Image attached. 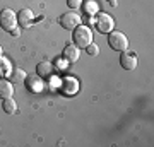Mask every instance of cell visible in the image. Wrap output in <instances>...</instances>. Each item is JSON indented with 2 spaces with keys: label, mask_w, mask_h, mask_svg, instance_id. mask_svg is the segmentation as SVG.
<instances>
[{
  "label": "cell",
  "mask_w": 154,
  "mask_h": 147,
  "mask_svg": "<svg viewBox=\"0 0 154 147\" xmlns=\"http://www.w3.org/2000/svg\"><path fill=\"white\" fill-rule=\"evenodd\" d=\"M72 31H74V33H72V41H74L75 46L86 48L89 43H93V31H91L88 26H81V24H79V26L74 27Z\"/></svg>",
  "instance_id": "6da1fadb"
},
{
  "label": "cell",
  "mask_w": 154,
  "mask_h": 147,
  "mask_svg": "<svg viewBox=\"0 0 154 147\" xmlns=\"http://www.w3.org/2000/svg\"><path fill=\"white\" fill-rule=\"evenodd\" d=\"M93 21H94L96 29L103 34H108L115 29V21H113V17H111L110 14H106V12H99L98 16H94Z\"/></svg>",
  "instance_id": "7a4b0ae2"
},
{
  "label": "cell",
  "mask_w": 154,
  "mask_h": 147,
  "mask_svg": "<svg viewBox=\"0 0 154 147\" xmlns=\"http://www.w3.org/2000/svg\"><path fill=\"white\" fill-rule=\"evenodd\" d=\"M0 27L7 33H12L17 27V12L11 11V9L0 11Z\"/></svg>",
  "instance_id": "3957f363"
},
{
  "label": "cell",
  "mask_w": 154,
  "mask_h": 147,
  "mask_svg": "<svg viewBox=\"0 0 154 147\" xmlns=\"http://www.w3.org/2000/svg\"><path fill=\"white\" fill-rule=\"evenodd\" d=\"M108 44L115 51H125L128 48V39H127V36L123 33L113 29L111 33H108Z\"/></svg>",
  "instance_id": "277c9868"
},
{
  "label": "cell",
  "mask_w": 154,
  "mask_h": 147,
  "mask_svg": "<svg viewBox=\"0 0 154 147\" xmlns=\"http://www.w3.org/2000/svg\"><path fill=\"white\" fill-rule=\"evenodd\" d=\"M81 21H82V19H81V16H79L75 11H70V12H67V14H62L60 19H58L60 26L63 27V29H69V31L79 26Z\"/></svg>",
  "instance_id": "5b68a950"
},
{
  "label": "cell",
  "mask_w": 154,
  "mask_h": 147,
  "mask_svg": "<svg viewBox=\"0 0 154 147\" xmlns=\"http://www.w3.org/2000/svg\"><path fill=\"white\" fill-rule=\"evenodd\" d=\"M137 55L132 53V51H122L120 55V65L125 69V70H134L137 69Z\"/></svg>",
  "instance_id": "8992f818"
},
{
  "label": "cell",
  "mask_w": 154,
  "mask_h": 147,
  "mask_svg": "<svg viewBox=\"0 0 154 147\" xmlns=\"http://www.w3.org/2000/svg\"><path fill=\"white\" fill-rule=\"evenodd\" d=\"M63 60L69 62V63H75L79 60V57H81V48L75 46V44H67L65 48H63Z\"/></svg>",
  "instance_id": "52a82bcc"
},
{
  "label": "cell",
  "mask_w": 154,
  "mask_h": 147,
  "mask_svg": "<svg viewBox=\"0 0 154 147\" xmlns=\"http://www.w3.org/2000/svg\"><path fill=\"white\" fill-rule=\"evenodd\" d=\"M36 72L41 79H48L55 74V65L51 62H39L38 67H36Z\"/></svg>",
  "instance_id": "ba28073f"
},
{
  "label": "cell",
  "mask_w": 154,
  "mask_h": 147,
  "mask_svg": "<svg viewBox=\"0 0 154 147\" xmlns=\"http://www.w3.org/2000/svg\"><path fill=\"white\" fill-rule=\"evenodd\" d=\"M34 17H33V12L29 9H22V11L17 12V24L21 27H29L33 24Z\"/></svg>",
  "instance_id": "9c48e42d"
},
{
  "label": "cell",
  "mask_w": 154,
  "mask_h": 147,
  "mask_svg": "<svg viewBox=\"0 0 154 147\" xmlns=\"http://www.w3.org/2000/svg\"><path fill=\"white\" fill-rule=\"evenodd\" d=\"M11 96H14L12 82L7 81V79H0V98L5 99V98H11Z\"/></svg>",
  "instance_id": "30bf717a"
},
{
  "label": "cell",
  "mask_w": 154,
  "mask_h": 147,
  "mask_svg": "<svg viewBox=\"0 0 154 147\" xmlns=\"http://www.w3.org/2000/svg\"><path fill=\"white\" fill-rule=\"evenodd\" d=\"M9 75H11V82H14V84H21V82L26 81V72L22 70V69H12L11 72H9Z\"/></svg>",
  "instance_id": "8fae6325"
},
{
  "label": "cell",
  "mask_w": 154,
  "mask_h": 147,
  "mask_svg": "<svg viewBox=\"0 0 154 147\" xmlns=\"http://www.w3.org/2000/svg\"><path fill=\"white\" fill-rule=\"evenodd\" d=\"M2 109H4L7 115L17 113V104H16V101H14L12 98H5V99H4V103H2Z\"/></svg>",
  "instance_id": "7c38bea8"
},
{
  "label": "cell",
  "mask_w": 154,
  "mask_h": 147,
  "mask_svg": "<svg viewBox=\"0 0 154 147\" xmlns=\"http://www.w3.org/2000/svg\"><path fill=\"white\" fill-rule=\"evenodd\" d=\"M63 91L69 93V94L75 93L77 91V82L74 81V79H65V81H63Z\"/></svg>",
  "instance_id": "4fadbf2b"
},
{
  "label": "cell",
  "mask_w": 154,
  "mask_h": 147,
  "mask_svg": "<svg viewBox=\"0 0 154 147\" xmlns=\"http://www.w3.org/2000/svg\"><path fill=\"white\" fill-rule=\"evenodd\" d=\"M9 69H11V65H9V62L4 58V57H0V75L4 77V75H7L9 74Z\"/></svg>",
  "instance_id": "5bb4252c"
},
{
  "label": "cell",
  "mask_w": 154,
  "mask_h": 147,
  "mask_svg": "<svg viewBox=\"0 0 154 147\" xmlns=\"http://www.w3.org/2000/svg\"><path fill=\"white\" fill-rule=\"evenodd\" d=\"M84 9H86V14H91V16H94V14L98 12V4L91 0V2H88V4L84 5Z\"/></svg>",
  "instance_id": "9a60e30c"
},
{
  "label": "cell",
  "mask_w": 154,
  "mask_h": 147,
  "mask_svg": "<svg viewBox=\"0 0 154 147\" xmlns=\"http://www.w3.org/2000/svg\"><path fill=\"white\" fill-rule=\"evenodd\" d=\"M86 51H88V55H91V57H96V55L99 53V46L96 43H89L88 46H86Z\"/></svg>",
  "instance_id": "2e32d148"
},
{
  "label": "cell",
  "mask_w": 154,
  "mask_h": 147,
  "mask_svg": "<svg viewBox=\"0 0 154 147\" xmlns=\"http://www.w3.org/2000/svg\"><path fill=\"white\" fill-rule=\"evenodd\" d=\"M67 4H69L70 9H79L82 5V0H67Z\"/></svg>",
  "instance_id": "e0dca14e"
},
{
  "label": "cell",
  "mask_w": 154,
  "mask_h": 147,
  "mask_svg": "<svg viewBox=\"0 0 154 147\" xmlns=\"http://www.w3.org/2000/svg\"><path fill=\"white\" fill-rule=\"evenodd\" d=\"M29 82H31V84H29V87H31V89H34V91H36V89H41V87H38V84H36V82H38V79H36V77H31V79H29Z\"/></svg>",
  "instance_id": "ac0fdd59"
},
{
  "label": "cell",
  "mask_w": 154,
  "mask_h": 147,
  "mask_svg": "<svg viewBox=\"0 0 154 147\" xmlns=\"http://www.w3.org/2000/svg\"><path fill=\"white\" fill-rule=\"evenodd\" d=\"M11 34H12V36H19V34H21V29H19V27H16V29H14Z\"/></svg>",
  "instance_id": "d6986e66"
},
{
  "label": "cell",
  "mask_w": 154,
  "mask_h": 147,
  "mask_svg": "<svg viewBox=\"0 0 154 147\" xmlns=\"http://www.w3.org/2000/svg\"><path fill=\"white\" fill-rule=\"evenodd\" d=\"M106 2H110L111 5H116V4H118V0H106Z\"/></svg>",
  "instance_id": "ffe728a7"
},
{
  "label": "cell",
  "mask_w": 154,
  "mask_h": 147,
  "mask_svg": "<svg viewBox=\"0 0 154 147\" xmlns=\"http://www.w3.org/2000/svg\"><path fill=\"white\" fill-rule=\"evenodd\" d=\"M2 53H4V50H2V46H0V57H2Z\"/></svg>",
  "instance_id": "44dd1931"
}]
</instances>
